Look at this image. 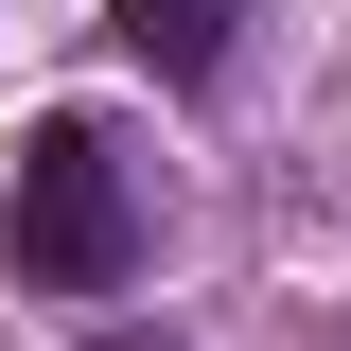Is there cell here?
I'll list each match as a JSON object with an SVG mask.
<instances>
[{
  "label": "cell",
  "mask_w": 351,
  "mask_h": 351,
  "mask_svg": "<svg viewBox=\"0 0 351 351\" xmlns=\"http://www.w3.org/2000/svg\"><path fill=\"white\" fill-rule=\"evenodd\" d=\"M0 246H18L36 299H106V281H141V158L88 123V106L18 123V211H0Z\"/></svg>",
  "instance_id": "1"
},
{
  "label": "cell",
  "mask_w": 351,
  "mask_h": 351,
  "mask_svg": "<svg viewBox=\"0 0 351 351\" xmlns=\"http://www.w3.org/2000/svg\"><path fill=\"white\" fill-rule=\"evenodd\" d=\"M88 351H176V334H88Z\"/></svg>",
  "instance_id": "3"
},
{
  "label": "cell",
  "mask_w": 351,
  "mask_h": 351,
  "mask_svg": "<svg viewBox=\"0 0 351 351\" xmlns=\"http://www.w3.org/2000/svg\"><path fill=\"white\" fill-rule=\"evenodd\" d=\"M106 36H123L158 88H211V71H228V36H246V0H106Z\"/></svg>",
  "instance_id": "2"
}]
</instances>
